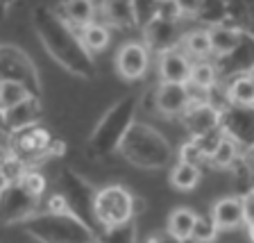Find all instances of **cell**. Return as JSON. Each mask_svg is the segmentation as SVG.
Listing matches in <instances>:
<instances>
[{
    "label": "cell",
    "instance_id": "obj_1",
    "mask_svg": "<svg viewBox=\"0 0 254 243\" xmlns=\"http://www.w3.org/2000/svg\"><path fill=\"white\" fill-rule=\"evenodd\" d=\"M32 23L37 30L39 41L43 43L46 53L62 66L64 71H68L70 75L82 80L95 78V62L93 55L82 46L79 34L59 18V14L48 5H39L32 9Z\"/></svg>",
    "mask_w": 254,
    "mask_h": 243
},
{
    "label": "cell",
    "instance_id": "obj_2",
    "mask_svg": "<svg viewBox=\"0 0 254 243\" xmlns=\"http://www.w3.org/2000/svg\"><path fill=\"white\" fill-rule=\"evenodd\" d=\"M138 98L136 95H125L118 102L105 111V116L93 127L89 141H86V155L91 159H105L121 150V143L125 139L127 130L136 123Z\"/></svg>",
    "mask_w": 254,
    "mask_h": 243
},
{
    "label": "cell",
    "instance_id": "obj_3",
    "mask_svg": "<svg viewBox=\"0 0 254 243\" xmlns=\"http://www.w3.org/2000/svg\"><path fill=\"white\" fill-rule=\"evenodd\" d=\"M121 155L136 168L157 170L173 162V146L148 123H134L121 143Z\"/></svg>",
    "mask_w": 254,
    "mask_h": 243
},
{
    "label": "cell",
    "instance_id": "obj_4",
    "mask_svg": "<svg viewBox=\"0 0 254 243\" xmlns=\"http://www.w3.org/2000/svg\"><path fill=\"white\" fill-rule=\"evenodd\" d=\"M21 225L39 243H98V232L68 212L34 214Z\"/></svg>",
    "mask_w": 254,
    "mask_h": 243
},
{
    "label": "cell",
    "instance_id": "obj_5",
    "mask_svg": "<svg viewBox=\"0 0 254 243\" xmlns=\"http://www.w3.org/2000/svg\"><path fill=\"white\" fill-rule=\"evenodd\" d=\"M136 205H138L136 198H134V193L127 186L123 184L102 186L95 193V202H93L95 225H100L102 230L125 225V223L134 221Z\"/></svg>",
    "mask_w": 254,
    "mask_h": 243
},
{
    "label": "cell",
    "instance_id": "obj_6",
    "mask_svg": "<svg viewBox=\"0 0 254 243\" xmlns=\"http://www.w3.org/2000/svg\"><path fill=\"white\" fill-rule=\"evenodd\" d=\"M59 196L66 202L68 214H73L75 218H79L82 223H86L91 230H95V218H93V202L98 191L91 186V182H86L77 170L73 168H62L57 177ZM98 232V230H95Z\"/></svg>",
    "mask_w": 254,
    "mask_h": 243
},
{
    "label": "cell",
    "instance_id": "obj_7",
    "mask_svg": "<svg viewBox=\"0 0 254 243\" xmlns=\"http://www.w3.org/2000/svg\"><path fill=\"white\" fill-rule=\"evenodd\" d=\"M62 141H57L46 127L37 123V125H30L25 130L11 132L9 141H7V153L23 159L27 166H32L34 162L55 157L62 150Z\"/></svg>",
    "mask_w": 254,
    "mask_h": 243
},
{
    "label": "cell",
    "instance_id": "obj_8",
    "mask_svg": "<svg viewBox=\"0 0 254 243\" xmlns=\"http://www.w3.org/2000/svg\"><path fill=\"white\" fill-rule=\"evenodd\" d=\"M0 82H18L32 95H41L37 66L25 50L16 46H0Z\"/></svg>",
    "mask_w": 254,
    "mask_h": 243
},
{
    "label": "cell",
    "instance_id": "obj_9",
    "mask_svg": "<svg viewBox=\"0 0 254 243\" xmlns=\"http://www.w3.org/2000/svg\"><path fill=\"white\" fill-rule=\"evenodd\" d=\"M220 130L241 153H250L254 148V107L225 105L220 109Z\"/></svg>",
    "mask_w": 254,
    "mask_h": 243
},
{
    "label": "cell",
    "instance_id": "obj_10",
    "mask_svg": "<svg viewBox=\"0 0 254 243\" xmlns=\"http://www.w3.org/2000/svg\"><path fill=\"white\" fill-rule=\"evenodd\" d=\"M39 200L41 198L27 193L18 182L16 184H5L0 189V225L25 223L27 218L39 214Z\"/></svg>",
    "mask_w": 254,
    "mask_h": 243
},
{
    "label": "cell",
    "instance_id": "obj_11",
    "mask_svg": "<svg viewBox=\"0 0 254 243\" xmlns=\"http://www.w3.org/2000/svg\"><path fill=\"white\" fill-rule=\"evenodd\" d=\"M180 118L184 123L186 132L190 134V139H202L206 134L220 130V109L209 100L190 102L189 109Z\"/></svg>",
    "mask_w": 254,
    "mask_h": 243
},
{
    "label": "cell",
    "instance_id": "obj_12",
    "mask_svg": "<svg viewBox=\"0 0 254 243\" xmlns=\"http://www.w3.org/2000/svg\"><path fill=\"white\" fill-rule=\"evenodd\" d=\"M254 69V32H243L241 43L234 48L227 57H220L216 64L218 78H238V75H248Z\"/></svg>",
    "mask_w": 254,
    "mask_h": 243
},
{
    "label": "cell",
    "instance_id": "obj_13",
    "mask_svg": "<svg viewBox=\"0 0 254 243\" xmlns=\"http://www.w3.org/2000/svg\"><path fill=\"white\" fill-rule=\"evenodd\" d=\"M182 25L173 21H161L154 18L152 23L143 27V46L148 48L150 53H170L177 50V46L182 43Z\"/></svg>",
    "mask_w": 254,
    "mask_h": 243
},
{
    "label": "cell",
    "instance_id": "obj_14",
    "mask_svg": "<svg viewBox=\"0 0 254 243\" xmlns=\"http://www.w3.org/2000/svg\"><path fill=\"white\" fill-rule=\"evenodd\" d=\"M148 64H150V50L143 43H125L121 46V50L116 53L114 59V66H116V73L121 75L127 82H136L143 75L148 73Z\"/></svg>",
    "mask_w": 254,
    "mask_h": 243
},
{
    "label": "cell",
    "instance_id": "obj_15",
    "mask_svg": "<svg viewBox=\"0 0 254 243\" xmlns=\"http://www.w3.org/2000/svg\"><path fill=\"white\" fill-rule=\"evenodd\" d=\"M154 93V109L164 116H182L189 105L193 102L189 84H161L152 91Z\"/></svg>",
    "mask_w": 254,
    "mask_h": 243
},
{
    "label": "cell",
    "instance_id": "obj_16",
    "mask_svg": "<svg viewBox=\"0 0 254 243\" xmlns=\"http://www.w3.org/2000/svg\"><path fill=\"white\" fill-rule=\"evenodd\" d=\"M190 69H193V64L189 62V57L180 48L159 55V75H161V82H166V84H189Z\"/></svg>",
    "mask_w": 254,
    "mask_h": 243
},
{
    "label": "cell",
    "instance_id": "obj_17",
    "mask_svg": "<svg viewBox=\"0 0 254 243\" xmlns=\"http://www.w3.org/2000/svg\"><path fill=\"white\" fill-rule=\"evenodd\" d=\"M39 116H41V100L37 95H32L25 102H21L14 109L7 111V114H2V125L11 134V132H18V130H25L30 125H37Z\"/></svg>",
    "mask_w": 254,
    "mask_h": 243
},
{
    "label": "cell",
    "instance_id": "obj_18",
    "mask_svg": "<svg viewBox=\"0 0 254 243\" xmlns=\"http://www.w3.org/2000/svg\"><path fill=\"white\" fill-rule=\"evenodd\" d=\"M209 216L213 218L218 230H234L243 225V198L241 196H227L220 198L211 207Z\"/></svg>",
    "mask_w": 254,
    "mask_h": 243
},
{
    "label": "cell",
    "instance_id": "obj_19",
    "mask_svg": "<svg viewBox=\"0 0 254 243\" xmlns=\"http://www.w3.org/2000/svg\"><path fill=\"white\" fill-rule=\"evenodd\" d=\"M105 25L118 27V30H134L138 25L136 14H134V2H125V0H107L98 7Z\"/></svg>",
    "mask_w": 254,
    "mask_h": 243
},
{
    "label": "cell",
    "instance_id": "obj_20",
    "mask_svg": "<svg viewBox=\"0 0 254 243\" xmlns=\"http://www.w3.org/2000/svg\"><path fill=\"white\" fill-rule=\"evenodd\" d=\"M55 11L59 14L64 23H68L73 30H84L86 25L95 23V14H98V7L89 0H68L64 5L55 7Z\"/></svg>",
    "mask_w": 254,
    "mask_h": 243
},
{
    "label": "cell",
    "instance_id": "obj_21",
    "mask_svg": "<svg viewBox=\"0 0 254 243\" xmlns=\"http://www.w3.org/2000/svg\"><path fill=\"white\" fill-rule=\"evenodd\" d=\"M243 27L232 25V23H225V25H216L209 27V41H211V53L216 55L218 59L227 57L234 48L241 43V37H243Z\"/></svg>",
    "mask_w": 254,
    "mask_h": 243
},
{
    "label": "cell",
    "instance_id": "obj_22",
    "mask_svg": "<svg viewBox=\"0 0 254 243\" xmlns=\"http://www.w3.org/2000/svg\"><path fill=\"white\" fill-rule=\"evenodd\" d=\"M225 100L234 107H254V84L248 75L232 78L225 86Z\"/></svg>",
    "mask_w": 254,
    "mask_h": 243
},
{
    "label": "cell",
    "instance_id": "obj_23",
    "mask_svg": "<svg viewBox=\"0 0 254 243\" xmlns=\"http://www.w3.org/2000/svg\"><path fill=\"white\" fill-rule=\"evenodd\" d=\"M195 218L197 214L189 207H177L175 212H170L168 216V230L173 237H177L180 241H190V234H193V228H195Z\"/></svg>",
    "mask_w": 254,
    "mask_h": 243
},
{
    "label": "cell",
    "instance_id": "obj_24",
    "mask_svg": "<svg viewBox=\"0 0 254 243\" xmlns=\"http://www.w3.org/2000/svg\"><path fill=\"white\" fill-rule=\"evenodd\" d=\"M77 34H79V39H82V46H84L89 53H100L111 41V32L105 23H91L84 30H79Z\"/></svg>",
    "mask_w": 254,
    "mask_h": 243
},
{
    "label": "cell",
    "instance_id": "obj_25",
    "mask_svg": "<svg viewBox=\"0 0 254 243\" xmlns=\"http://www.w3.org/2000/svg\"><path fill=\"white\" fill-rule=\"evenodd\" d=\"M202 170L193 164H184V162H177L170 170V184L177 191H193L200 184Z\"/></svg>",
    "mask_w": 254,
    "mask_h": 243
},
{
    "label": "cell",
    "instance_id": "obj_26",
    "mask_svg": "<svg viewBox=\"0 0 254 243\" xmlns=\"http://www.w3.org/2000/svg\"><path fill=\"white\" fill-rule=\"evenodd\" d=\"M241 150H238V146L234 141H229L227 137L220 141V146H218L216 150H213L211 155H209V159H206V164L211 166V168H218V170H229L234 164H236V159L241 157Z\"/></svg>",
    "mask_w": 254,
    "mask_h": 243
},
{
    "label": "cell",
    "instance_id": "obj_27",
    "mask_svg": "<svg viewBox=\"0 0 254 243\" xmlns=\"http://www.w3.org/2000/svg\"><path fill=\"white\" fill-rule=\"evenodd\" d=\"M182 46H184V53L197 57L200 62H204V57L211 55V41H209V30L200 27V30H190L184 34L182 39Z\"/></svg>",
    "mask_w": 254,
    "mask_h": 243
},
{
    "label": "cell",
    "instance_id": "obj_28",
    "mask_svg": "<svg viewBox=\"0 0 254 243\" xmlns=\"http://www.w3.org/2000/svg\"><path fill=\"white\" fill-rule=\"evenodd\" d=\"M216 82H218L216 64H209V62L193 64V69H190V80H189V84L193 86V89L202 91V93H209V91L216 86Z\"/></svg>",
    "mask_w": 254,
    "mask_h": 243
},
{
    "label": "cell",
    "instance_id": "obj_29",
    "mask_svg": "<svg viewBox=\"0 0 254 243\" xmlns=\"http://www.w3.org/2000/svg\"><path fill=\"white\" fill-rule=\"evenodd\" d=\"M27 98H32V93L18 82H0V116L7 114L9 109H14L16 105L25 102Z\"/></svg>",
    "mask_w": 254,
    "mask_h": 243
},
{
    "label": "cell",
    "instance_id": "obj_30",
    "mask_svg": "<svg viewBox=\"0 0 254 243\" xmlns=\"http://www.w3.org/2000/svg\"><path fill=\"white\" fill-rule=\"evenodd\" d=\"M197 21H204L209 27L229 23V5L227 2H200L195 14Z\"/></svg>",
    "mask_w": 254,
    "mask_h": 243
},
{
    "label": "cell",
    "instance_id": "obj_31",
    "mask_svg": "<svg viewBox=\"0 0 254 243\" xmlns=\"http://www.w3.org/2000/svg\"><path fill=\"white\" fill-rule=\"evenodd\" d=\"M98 243H136V221L98 232Z\"/></svg>",
    "mask_w": 254,
    "mask_h": 243
},
{
    "label": "cell",
    "instance_id": "obj_32",
    "mask_svg": "<svg viewBox=\"0 0 254 243\" xmlns=\"http://www.w3.org/2000/svg\"><path fill=\"white\" fill-rule=\"evenodd\" d=\"M218 232L220 230L216 228V223H213V218L209 216V214H197L195 218V228H193V234H190V241L193 243H211L213 239L218 237Z\"/></svg>",
    "mask_w": 254,
    "mask_h": 243
},
{
    "label": "cell",
    "instance_id": "obj_33",
    "mask_svg": "<svg viewBox=\"0 0 254 243\" xmlns=\"http://www.w3.org/2000/svg\"><path fill=\"white\" fill-rule=\"evenodd\" d=\"M180 162H184V164H193V166H197V168H200L202 164H206V157H204L200 143H197L195 139H189V141L180 148Z\"/></svg>",
    "mask_w": 254,
    "mask_h": 243
},
{
    "label": "cell",
    "instance_id": "obj_34",
    "mask_svg": "<svg viewBox=\"0 0 254 243\" xmlns=\"http://www.w3.org/2000/svg\"><path fill=\"white\" fill-rule=\"evenodd\" d=\"M18 184H21L23 189L27 191V193H32V196L41 198L43 191H46V186H48V182H46V177H43V175L39 173L37 168H30V170H27V173L21 177V182H18Z\"/></svg>",
    "mask_w": 254,
    "mask_h": 243
},
{
    "label": "cell",
    "instance_id": "obj_35",
    "mask_svg": "<svg viewBox=\"0 0 254 243\" xmlns=\"http://www.w3.org/2000/svg\"><path fill=\"white\" fill-rule=\"evenodd\" d=\"M157 18H161V21L182 23L184 11H182V7H180V0H159L157 2Z\"/></svg>",
    "mask_w": 254,
    "mask_h": 243
},
{
    "label": "cell",
    "instance_id": "obj_36",
    "mask_svg": "<svg viewBox=\"0 0 254 243\" xmlns=\"http://www.w3.org/2000/svg\"><path fill=\"white\" fill-rule=\"evenodd\" d=\"M241 198H243V225H248V230H254V189Z\"/></svg>",
    "mask_w": 254,
    "mask_h": 243
},
{
    "label": "cell",
    "instance_id": "obj_37",
    "mask_svg": "<svg viewBox=\"0 0 254 243\" xmlns=\"http://www.w3.org/2000/svg\"><path fill=\"white\" fill-rule=\"evenodd\" d=\"M148 243H186V241H180L177 237H173L170 232H157L150 237Z\"/></svg>",
    "mask_w": 254,
    "mask_h": 243
},
{
    "label": "cell",
    "instance_id": "obj_38",
    "mask_svg": "<svg viewBox=\"0 0 254 243\" xmlns=\"http://www.w3.org/2000/svg\"><path fill=\"white\" fill-rule=\"evenodd\" d=\"M7 141H9V132L5 130V125H2V116H0V146L7 148Z\"/></svg>",
    "mask_w": 254,
    "mask_h": 243
},
{
    "label": "cell",
    "instance_id": "obj_39",
    "mask_svg": "<svg viewBox=\"0 0 254 243\" xmlns=\"http://www.w3.org/2000/svg\"><path fill=\"white\" fill-rule=\"evenodd\" d=\"M7 11H9V2H0V21H5Z\"/></svg>",
    "mask_w": 254,
    "mask_h": 243
},
{
    "label": "cell",
    "instance_id": "obj_40",
    "mask_svg": "<svg viewBox=\"0 0 254 243\" xmlns=\"http://www.w3.org/2000/svg\"><path fill=\"white\" fill-rule=\"evenodd\" d=\"M5 159H7V148H2V146H0V166L5 164Z\"/></svg>",
    "mask_w": 254,
    "mask_h": 243
},
{
    "label": "cell",
    "instance_id": "obj_41",
    "mask_svg": "<svg viewBox=\"0 0 254 243\" xmlns=\"http://www.w3.org/2000/svg\"><path fill=\"white\" fill-rule=\"evenodd\" d=\"M248 18L254 23V5H250V7H248Z\"/></svg>",
    "mask_w": 254,
    "mask_h": 243
},
{
    "label": "cell",
    "instance_id": "obj_42",
    "mask_svg": "<svg viewBox=\"0 0 254 243\" xmlns=\"http://www.w3.org/2000/svg\"><path fill=\"white\" fill-rule=\"evenodd\" d=\"M248 78L252 80V84H254V69H252V71H250V73H248Z\"/></svg>",
    "mask_w": 254,
    "mask_h": 243
},
{
    "label": "cell",
    "instance_id": "obj_43",
    "mask_svg": "<svg viewBox=\"0 0 254 243\" xmlns=\"http://www.w3.org/2000/svg\"><path fill=\"white\" fill-rule=\"evenodd\" d=\"M250 239H252V243H254V230H250Z\"/></svg>",
    "mask_w": 254,
    "mask_h": 243
},
{
    "label": "cell",
    "instance_id": "obj_44",
    "mask_svg": "<svg viewBox=\"0 0 254 243\" xmlns=\"http://www.w3.org/2000/svg\"><path fill=\"white\" fill-rule=\"evenodd\" d=\"M2 186H5V184H2V180H0V189H2Z\"/></svg>",
    "mask_w": 254,
    "mask_h": 243
}]
</instances>
